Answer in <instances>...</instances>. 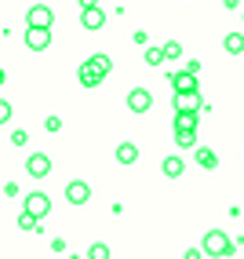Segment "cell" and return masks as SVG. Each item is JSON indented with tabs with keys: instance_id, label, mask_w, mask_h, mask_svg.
Masks as SVG:
<instances>
[{
	"instance_id": "obj_20",
	"label": "cell",
	"mask_w": 244,
	"mask_h": 259,
	"mask_svg": "<svg viewBox=\"0 0 244 259\" xmlns=\"http://www.w3.org/2000/svg\"><path fill=\"white\" fill-rule=\"evenodd\" d=\"M88 259H110V248L102 245V241H95V245L88 248Z\"/></svg>"
},
{
	"instance_id": "obj_26",
	"label": "cell",
	"mask_w": 244,
	"mask_h": 259,
	"mask_svg": "<svg viewBox=\"0 0 244 259\" xmlns=\"http://www.w3.org/2000/svg\"><path fill=\"white\" fill-rule=\"evenodd\" d=\"M80 4V11H88V8H99V0H77Z\"/></svg>"
},
{
	"instance_id": "obj_5",
	"label": "cell",
	"mask_w": 244,
	"mask_h": 259,
	"mask_svg": "<svg viewBox=\"0 0 244 259\" xmlns=\"http://www.w3.org/2000/svg\"><path fill=\"white\" fill-rule=\"evenodd\" d=\"M175 113H201V92H175Z\"/></svg>"
},
{
	"instance_id": "obj_4",
	"label": "cell",
	"mask_w": 244,
	"mask_h": 259,
	"mask_svg": "<svg viewBox=\"0 0 244 259\" xmlns=\"http://www.w3.org/2000/svg\"><path fill=\"white\" fill-rule=\"evenodd\" d=\"M150 106H153V95H150L146 88H131V92H128V110H131V113L142 117V113H150Z\"/></svg>"
},
{
	"instance_id": "obj_8",
	"label": "cell",
	"mask_w": 244,
	"mask_h": 259,
	"mask_svg": "<svg viewBox=\"0 0 244 259\" xmlns=\"http://www.w3.org/2000/svg\"><path fill=\"white\" fill-rule=\"evenodd\" d=\"M51 44V29H26V48L29 51H44Z\"/></svg>"
},
{
	"instance_id": "obj_1",
	"label": "cell",
	"mask_w": 244,
	"mask_h": 259,
	"mask_svg": "<svg viewBox=\"0 0 244 259\" xmlns=\"http://www.w3.org/2000/svg\"><path fill=\"white\" fill-rule=\"evenodd\" d=\"M233 248H237V241H230L222 230H208V234H204V252L212 255V259H226V255H233Z\"/></svg>"
},
{
	"instance_id": "obj_2",
	"label": "cell",
	"mask_w": 244,
	"mask_h": 259,
	"mask_svg": "<svg viewBox=\"0 0 244 259\" xmlns=\"http://www.w3.org/2000/svg\"><path fill=\"white\" fill-rule=\"evenodd\" d=\"M77 77H80V84H84V88H99V84L106 80L110 73L102 70V66H99L95 59H84V62H80V70H77Z\"/></svg>"
},
{
	"instance_id": "obj_15",
	"label": "cell",
	"mask_w": 244,
	"mask_h": 259,
	"mask_svg": "<svg viewBox=\"0 0 244 259\" xmlns=\"http://www.w3.org/2000/svg\"><path fill=\"white\" fill-rule=\"evenodd\" d=\"M117 161H120V164H135V161H138V146H135V143H120V146H117Z\"/></svg>"
},
{
	"instance_id": "obj_6",
	"label": "cell",
	"mask_w": 244,
	"mask_h": 259,
	"mask_svg": "<svg viewBox=\"0 0 244 259\" xmlns=\"http://www.w3.org/2000/svg\"><path fill=\"white\" fill-rule=\"evenodd\" d=\"M88 197H91V186L84 183V179L66 183V201H69V204H88Z\"/></svg>"
},
{
	"instance_id": "obj_25",
	"label": "cell",
	"mask_w": 244,
	"mask_h": 259,
	"mask_svg": "<svg viewBox=\"0 0 244 259\" xmlns=\"http://www.w3.org/2000/svg\"><path fill=\"white\" fill-rule=\"evenodd\" d=\"M131 40H135V44H146V40H150V33H146V29H135V33H131Z\"/></svg>"
},
{
	"instance_id": "obj_16",
	"label": "cell",
	"mask_w": 244,
	"mask_h": 259,
	"mask_svg": "<svg viewBox=\"0 0 244 259\" xmlns=\"http://www.w3.org/2000/svg\"><path fill=\"white\" fill-rule=\"evenodd\" d=\"M161 171L168 179H179L182 171H186V164H182V157H164V164H161Z\"/></svg>"
},
{
	"instance_id": "obj_22",
	"label": "cell",
	"mask_w": 244,
	"mask_h": 259,
	"mask_svg": "<svg viewBox=\"0 0 244 259\" xmlns=\"http://www.w3.org/2000/svg\"><path fill=\"white\" fill-rule=\"evenodd\" d=\"M91 59H95V62H99L106 73H113V59H110V55H102V51H99V55H91Z\"/></svg>"
},
{
	"instance_id": "obj_3",
	"label": "cell",
	"mask_w": 244,
	"mask_h": 259,
	"mask_svg": "<svg viewBox=\"0 0 244 259\" xmlns=\"http://www.w3.org/2000/svg\"><path fill=\"white\" fill-rule=\"evenodd\" d=\"M26 26L29 29H51V26H55V11H51L47 4H33L26 11Z\"/></svg>"
},
{
	"instance_id": "obj_13",
	"label": "cell",
	"mask_w": 244,
	"mask_h": 259,
	"mask_svg": "<svg viewBox=\"0 0 244 259\" xmlns=\"http://www.w3.org/2000/svg\"><path fill=\"white\" fill-rule=\"evenodd\" d=\"M222 48H226V55H244V33H226Z\"/></svg>"
},
{
	"instance_id": "obj_14",
	"label": "cell",
	"mask_w": 244,
	"mask_h": 259,
	"mask_svg": "<svg viewBox=\"0 0 244 259\" xmlns=\"http://www.w3.org/2000/svg\"><path fill=\"white\" fill-rule=\"evenodd\" d=\"M175 146H182V150L193 146L197 150V128H175Z\"/></svg>"
},
{
	"instance_id": "obj_23",
	"label": "cell",
	"mask_w": 244,
	"mask_h": 259,
	"mask_svg": "<svg viewBox=\"0 0 244 259\" xmlns=\"http://www.w3.org/2000/svg\"><path fill=\"white\" fill-rule=\"evenodd\" d=\"M44 128H47V132H62V117H47Z\"/></svg>"
},
{
	"instance_id": "obj_21",
	"label": "cell",
	"mask_w": 244,
	"mask_h": 259,
	"mask_svg": "<svg viewBox=\"0 0 244 259\" xmlns=\"http://www.w3.org/2000/svg\"><path fill=\"white\" fill-rule=\"evenodd\" d=\"M164 55H168V59H179V55H182V44H179V40H168V44H164Z\"/></svg>"
},
{
	"instance_id": "obj_12",
	"label": "cell",
	"mask_w": 244,
	"mask_h": 259,
	"mask_svg": "<svg viewBox=\"0 0 244 259\" xmlns=\"http://www.w3.org/2000/svg\"><path fill=\"white\" fill-rule=\"evenodd\" d=\"M193 161H197L204 171H215V168H219V157H215V150H208V146H197V150H193Z\"/></svg>"
},
{
	"instance_id": "obj_24",
	"label": "cell",
	"mask_w": 244,
	"mask_h": 259,
	"mask_svg": "<svg viewBox=\"0 0 244 259\" xmlns=\"http://www.w3.org/2000/svg\"><path fill=\"white\" fill-rule=\"evenodd\" d=\"M26 139H29V135L19 128V132H11V146H26Z\"/></svg>"
},
{
	"instance_id": "obj_9",
	"label": "cell",
	"mask_w": 244,
	"mask_h": 259,
	"mask_svg": "<svg viewBox=\"0 0 244 259\" xmlns=\"http://www.w3.org/2000/svg\"><path fill=\"white\" fill-rule=\"evenodd\" d=\"M80 26H84V29H102V26H106V11H102V8L80 11Z\"/></svg>"
},
{
	"instance_id": "obj_18",
	"label": "cell",
	"mask_w": 244,
	"mask_h": 259,
	"mask_svg": "<svg viewBox=\"0 0 244 259\" xmlns=\"http://www.w3.org/2000/svg\"><path fill=\"white\" fill-rule=\"evenodd\" d=\"M37 219H40V215H33V212H22V215H19V227H22L26 234H33V230H37Z\"/></svg>"
},
{
	"instance_id": "obj_17",
	"label": "cell",
	"mask_w": 244,
	"mask_h": 259,
	"mask_svg": "<svg viewBox=\"0 0 244 259\" xmlns=\"http://www.w3.org/2000/svg\"><path fill=\"white\" fill-rule=\"evenodd\" d=\"M168 55H164V48H146V66H164Z\"/></svg>"
},
{
	"instance_id": "obj_19",
	"label": "cell",
	"mask_w": 244,
	"mask_h": 259,
	"mask_svg": "<svg viewBox=\"0 0 244 259\" xmlns=\"http://www.w3.org/2000/svg\"><path fill=\"white\" fill-rule=\"evenodd\" d=\"M175 128H197V113H175Z\"/></svg>"
},
{
	"instance_id": "obj_11",
	"label": "cell",
	"mask_w": 244,
	"mask_h": 259,
	"mask_svg": "<svg viewBox=\"0 0 244 259\" xmlns=\"http://www.w3.org/2000/svg\"><path fill=\"white\" fill-rule=\"evenodd\" d=\"M26 212H33V215H40V219H44V215L51 212L47 194H29V197H26Z\"/></svg>"
},
{
	"instance_id": "obj_7",
	"label": "cell",
	"mask_w": 244,
	"mask_h": 259,
	"mask_svg": "<svg viewBox=\"0 0 244 259\" xmlns=\"http://www.w3.org/2000/svg\"><path fill=\"white\" fill-rule=\"evenodd\" d=\"M26 171L33 179H44L51 171V157H47V153H29V157H26Z\"/></svg>"
},
{
	"instance_id": "obj_10",
	"label": "cell",
	"mask_w": 244,
	"mask_h": 259,
	"mask_svg": "<svg viewBox=\"0 0 244 259\" xmlns=\"http://www.w3.org/2000/svg\"><path fill=\"white\" fill-rule=\"evenodd\" d=\"M168 80H171V88H175V92H197V73H189V70L171 73Z\"/></svg>"
},
{
	"instance_id": "obj_27",
	"label": "cell",
	"mask_w": 244,
	"mask_h": 259,
	"mask_svg": "<svg viewBox=\"0 0 244 259\" xmlns=\"http://www.w3.org/2000/svg\"><path fill=\"white\" fill-rule=\"evenodd\" d=\"M201 252L204 248H186V259H201Z\"/></svg>"
}]
</instances>
